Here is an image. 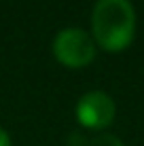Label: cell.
I'll return each instance as SVG.
<instances>
[{
	"label": "cell",
	"instance_id": "1",
	"mask_svg": "<svg viewBox=\"0 0 144 146\" xmlns=\"http://www.w3.org/2000/svg\"><path fill=\"white\" fill-rule=\"evenodd\" d=\"M93 40L106 51H121L133 40L136 13L129 0H98L91 13Z\"/></svg>",
	"mask_w": 144,
	"mask_h": 146
},
{
	"label": "cell",
	"instance_id": "2",
	"mask_svg": "<svg viewBox=\"0 0 144 146\" xmlns=\"http://www.w3.org/2000/svg\"><path fill=\"white\" fill-rule=\"evenodd\" d=\"M53 53L57 62L70 68L87 66L96 55V40L81 28H66L53 40Z\"/></svg>",
	"mask_w": 144,
	"mask_h": 146
},
{
	"label": "cell",
	"instance_id": "3",
	"mask_svg": "<svg viewBox=\"0 0 144 146\" xmlns=\"http://www.w3.org/2000/svg\"><path fill=\"white\" fill-rule=\"evenodd\" d=\"M115 102L110 95L104 91H89L76 104V119L81 125L89 129H102L108 127L115 119Z\"/></svg>",
	"mask_w": 144,
	"mask_h": 146
},
{
	"label": "cell",
	"instance_id": "4",
	"mask_svg": "<svg viewBox=\"0 0 144 146\" xmlns=\"http://www.w3.org/2000/svg\"><path fill=\"white\" fill-rule=\"evenodd\" d=\"M89 146H125V144L112 133H102V135H98V138H93L91 142H89Z\"/></svg>",
	"mask_w": 144,
	"mask_h": 146
},
{
	"label": "cell",
	"instance_id": "5",
	"mask_svg": "<svg viewBox=\"0 0 144 146\" xmlns=\"http://www.w3.org/2000/svg\"><path fill=\"white\" fill-rule=\"evenodd\" d=\"M0 146H11V138L2 127H0Z\"/></svg>",
	"mask_w": 144,
	"mask_h": 146
}]
</instances>
